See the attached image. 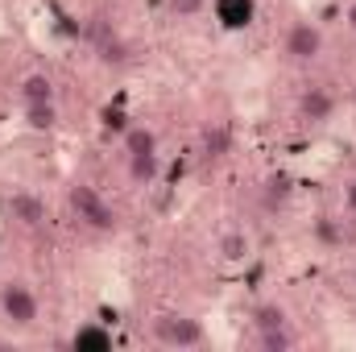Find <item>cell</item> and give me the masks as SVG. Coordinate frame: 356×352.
<instances>
[{
    "mask_svg": "<svg viewBox=\"0 0 356 352\" xmlns=\"http://www.w3.org/2000/svg\"><path fill=\"white\" fill-rule=\"evenodd\" d=\"M54 125H58V108H54V104H25V129L50 133Z\"/></svg>",
    "mask_w": 356,
    "mask_h": 352,
    "instance_id": "10",
    "label": "cell"
},
{
    "mask_svg": "<svg viewBox=\"0 0 356 352\" xmlns=\"http://www.w3.org/2000/svg\"><path fill=\"white\" fill-rule=\"evenodd\" d=\"M298 112H302V120L323 125V120H332V112H336V95L323 91V88H311L302 99H298Z\"/></svg>",
    "mask_w": 356,
    "mask_h": 352,
    "instance_id": "5",
    "label": "cell"
},
{
    "mask_svg": "<svg viewBox=\"0 0 356 352\" xmlns=\"http://www.w3.org/2000/svg\"><path fill=\"white\" fill-rule=\"evenodd\" d=\"M8 211H13V220L25 224V228H38V224L46 220V203H42L38 195H13V199H8Z\"/></svg>",
    "mask_w": 356,
    "mask_h": 352,
    "instance_id": "6",
    "label": "cell"
},
{
    "mask_svg": "<svg viewBox=\"0 0 356 352\" xmlns=\"http://www.w3.org/2000/svg\"><path fill=\"white\" fill-rule=\"evenodd\" d=\"M21 99L25 104H54V79L50 75H25L21 79Z\"/></svg>",
    "mask_w": 356,
    "mask_h": 352,
    "instance_id": "9",
    "label": "cell"
},
{
    "mask_svg": "<svg viewBox=\"0 0 356 352\" xmlns=\"http://www.w3.org/2000/svg\"><path fill=\"white\" fill-rule=\"evenodd\" d=\"M290 199V178L286 175H269L266 178V207L273 211V207H282Z\"/></svg>",
    "mask_w": 356,
    "mask_h": 352,
    "instance_id": "15",
    "label": "cell"
},
{
    "mask_svg": "<svg viewBox=\"0 0 356 352\" xmlns=\"http://www.w3.org/2000/svg\"><path fill=\"white\" fill-rule=\"evenodd\" d=\"M124 154H158V133L145 125L124 129Z\"/></svg>",
    "mask_w": 356,
    "mask_h": 352,
    "instance_id": "11",
    "label": "cell"
},
{
    "mask_svg": "<svg viewBox=\"0 0 356 352\" xmlns=\"http://www.w3.org/2000/svg\"><path fill=\"white\" fill-rule=\"evenodd\" d=\"M71 344H75L79 352H83V349H108V344H112V336H108V332H99V328H79Z\"/></svg>",
    "mask_w": 356,
    "mask_h": 352,
    "instance_id": "17",
    "label": "cell"
},
{
    "mask_svg": "<svg viewBox=\"0 0 356 352\" xmlns=\"http://www.w3.org/2000/svg\"><path fill=\"white\" fill-rule=\"evenodd\" d=\"M353 99H356V91H353Z\"/></svg>",
    "mask_w": 356,
    "mask_h": 352,
    "instance_id": "21",
    "label": "cell"
},
{
    "mask_svg": "<svg viewBox=\"0 0 356 352\" xmlns=\"http://www.w3.org/2000/svg\"><path fill=\"white\" fill-rule=\"evenodd\" d=\"M286 54H290L294 63H315V58L323 54V29H319L315 21L290 25V33H286Z\"/></svg>",
    "mask_w": 356,
    "mask_h": 352,
    "instance_id": "4",
    "label": "cell"
},
{
    "mask_svg": "<svg viewBox=\"0 0 356 352\" xmlns=\"http://www.w3.org/2000/svg\"><path fill=\"white\" fill-rule=\"evenodd\" d=\"M228 145H232V133H228L224 125H211V129L203 133V150H207V158H224Z\"/></svg>",
    "mask_w": 356,
    "mask_h": 352,
    "instance_id": "13",
    "label": "cell"
},
{
    "mask_svg": "<svg viewBox=\"0 0 356 352\" xmlns=\"http://www.w3.org/2000/svg\"><path fill=\"white\" fill-rule=\"evenodd\" d=\"M220 253H224V262H245V257H249V237H245V232L220 237Z\"/></svg>",
    "mask_w": 356,
    "mask_h": 352,
    "instance_id": "14",
    "label": "cell"
},
{
    "mask_svg": "<svg viewBox=\"0 0 356 352\" xmlns=\"http://www.w3.org/2000/svg\"><path fill=\"white\" fill-rule=\"evenodd\" d=\"M0 315L13 328H33L38 323V294L25 282H4V290H0Z\"/></svg>",
    "mask_w": 356,
    "mask_h": 352,
    "instance_id": "2",
    "label": "cell"
},
{
    "mask_svg": "<svg viewBox=\"0 0 356 352\" xmlns=\"http://www.w3.org/2000/svg\"><path fill=\"white\" fill-rule=\"evenodd\" d=\"M344 203H348V211L356 216V178L348 182V191H344Z\"/></svg>",
    "mask_w": 356,
    "mask_h": 352,
    "instance_id": "19",
    "label": "cell"
},
{
    "mask_svg": "<svg viewBox=\"0 0 356 352\" xmlns=\"http://www.w3.org/2000/svg\"><path fill=\"white\" fill-rule=\"evenodd\" d=\"M203 8V0H170V13H178V17H195Z\"/></svg>",
    "mask_w": 356,
    "mask_h": 352,
    "instance_id": "18",
    "label": "cell"
},
{
    "mask_svg": "<svg viewBox=\"0 0 356 352\" xmlns=\"http://www.w3.org/2000/svg\"><path fill=\"white\" fill-rule=\"evenodd\" d=\"M67 199H71V211H75L88 228H95V232H116V211H112V203H108L95 186L75 182Z\"/></svg>",
    "mask_w": 356,
    "mask_h": 352,
    "instance_id": "1",
    "label": "cell"
},
{
    "mask_svg": "<svg viewBox=\"0 0 356 352\" xmlns=\"http://www.w3.org/2000/svg\"><path fill=\"white\" fill-rule=\"evenodd\" d=\"M158 175H162L158 154H129V182L133 186H149V182H158Z\"/></svg>",
    "mask_w": 356,
    "mask_h": 352,
    "instance_id": "7",
    "label": "cell"
},
{
    "mask_svg": "<svg viewBox=\"0 0 356 352\" xmlns=\"http://www.w3.org/2000/svg\"><path fill=\"white\" fill-rule=\"evenodd\" d=\"M154 336L166 349H199L203 344V323L191 315H158L154 319Z\"/></svg>",
    "mask_w": 356,
    "mask_h": 352,
    "instance_id": "3",
    "label": "cell"
},
{
    "mask_svg": "<svg viewBox=\"0 0 356 352\" xmlns=\"http://www.w3.org/2000/svg\"><path fill=\"white\" fill-rule=\"evenodd\" d=\"M253 323H257V332H273V328H290V319H286V311H282L277 303H261V307L253 311Z\"/></svg>",
    "mask_w": 356,
    "mask_h": 352,
    "instance_id": "12",
    "label": "cell"
},
{
    "mask_svg": "<svg viewBox=\"0 0 356 352\" xmlns=\"http://www.w3.org/2000/svg\"><path fill=\"white\" fill-rule=\"evenodd\" d=\"M348 25H353V29H356V0H353V4H348Z\"/></svg>",
    "mask_w": 356,
    "mask_h": 352,
    "instance_id": "20",
    "label": "cell"
},
{
    "mask_svg": "<svg viewBox=\"0 0 356 352\" xmlns=\"http://www.w3.org/2000/svg\"><path fill=\"white\" fill-rule=\"evenodd\" d=\"M353 282H356V273H353Z\"/></svg>",
    "mask_w": 356,
    "mask_h": 352,
    "instance_id": "22",
    "label": "cell"
},
{
    "mask_svg": "<svg viewBox=\"0 0 356 352\" xmlns=\"http://www.w3.org/2000/svg\"><path fill=\"white\" fill-rule=\"evenodd\" d=\"M257 340H261V349H269V352H286V349H294V332H290V328L257 332Z\"/></svg>",
    "mask_w": 356,
    "mask_h": 352,
    "instance_id": "16",
    "label": "cell"
},
{
    "mask_svg": "<svg viewBox=\"0 0 356 352\" xmlns=\"http://www.w3.org/2000/svg\"><path fill=\"white\" fill-rule=\"evenodd\" d=\"M216 17L228 29H245L253 21V0H216Z\"/></svg>",
    "mask_w": 356,
    "mask_h": 352,
    "instance_id": "8",
    "label": "cell"
}]
</instances>
